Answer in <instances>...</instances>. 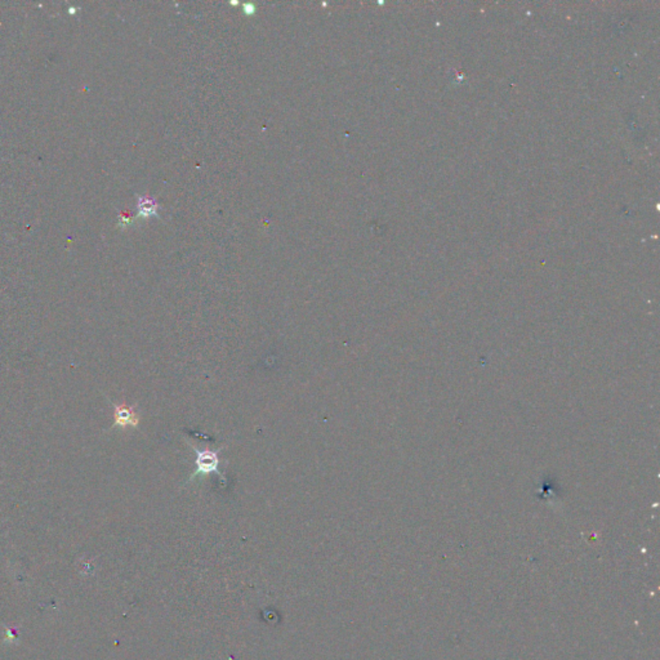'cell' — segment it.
<instances>
[{
	"mask_svg": "<svg viewBox=\"0 0 660 660\" xmlns=\"http://www.w3.org/2000/svg\"><path fill=\"white\" fill-rule=\"evenodd\" d=\"M189 445L190 448L194 450V453L196 454V470L190 476L189 481H192L197 476L217 473L221 480L224 481V484H226V476L222 472L219 471V457H218V454H219L221 450L214 451V450L209 449H199V448H196L194 444L189 443Z\"/></svg>",
	"mask_w": 660,
	"mask_h": 660,
	"instance_id": "6da1fadb",
	"label": "cell"
},
{
	"mask_svg": "<svg viewBox=\"0 0 660 660\" xmlns=\"http://www.w3.org/2000/svg\"><path fill=\"white\" fill-rule=\"evenodd\" d=\"M114 407V426L115 427L127 428L137 427L139 424V415L134 410V407H128L127 404H112Z\"/></svg>",
	"mask_w": 660,
	"mask_h": 660,
	"instance_id": "7a4b0ae2",
	"label": "cell"
}]
</instances>
